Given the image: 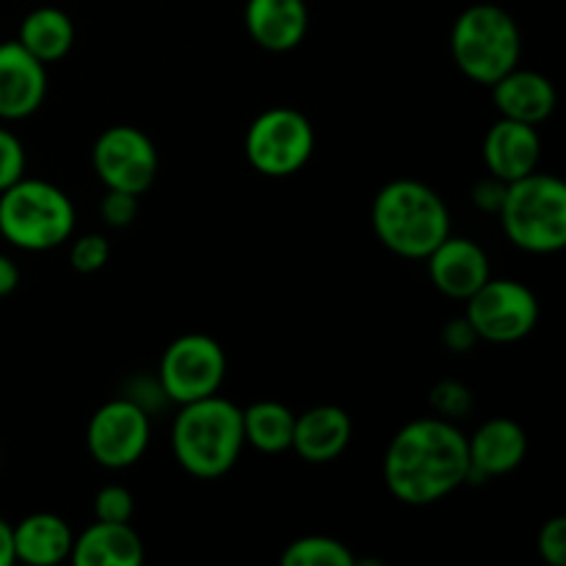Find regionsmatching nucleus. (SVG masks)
<instances>
[{"mask_svg": "<svg viewBox=\"0 0 566 566\" xmlns=\"http://www.w3.org/2000/svg\"><path fill=\"white\" fill-rule=\"evenodd\" d=\"M385 484L403 506H431L468 484V437L446 418H418L398 429L385 453Z\"/></svg>", "mask_w": 566, "mask_h": 566, "instance_id": "nucleus-1", "label": "nucleus"}, {"mask_svg": "<svg viewBox=\"0 0 566 566\" xmlns=\"http://www.w3.org/2000/svg\"><path fill=\"white\" fill-rule=\"evenodd\" d=\"M370 221L381 247L407 260H426L451 235V213L440 193L409 177L379 188Z\"/></svg>", "mask_w": 566, "mask_h": 566, "instance_id": "nucleus-2", "label": "nucleus"}, {"mask_svg": "<svg viewBox=\"0 0 566 566\" xmlns=\"http://www.w3.org/2000/svg\"><path fill=\"white\" fill-rule=\"evenodd\" d=\"M243 446V409L219 392L199 401L180 403L171 426V451L180 468L193 479H221L235 468Z\"/></svg>", "mask_w": 566, "mask_h": 566, "instance_id": "nucleus-3", "label": "nucleus"}, {"mask_svg": "<svg viewBox=\"0 0 566 566\" xmlns=\"http://www.w3.org/2000/svg\"><path fill=\"white\" fill-rule=\"evenodd\" d=\"M451 55L464 77L492 86L520 64L523 33L517 20L501 6H468L453 22Z\"/></svg>", "mask_w": 566, "mask_h": 566, "instance_id": "nucleus-4", "label": "nucleus"}, {"mask_svg": "<svg viewBox=\"0 0 566 566\" xmlns=\"http://www.w3.org/2000/svg\"><path fill=\"white\" fill-rule=\"evenodd\" d=\"M75 232V205L48 180L20 177L0 191V235L25 252H48Z\"/></svg>", "mask_w": 566, "mask_h": 566, "instance_id": "nucleus-5", "label": "nucleus"}, {"mask_svg": "<svg viewBox=\"0 0 566 566\" xmlns=\"http://www.w3.org/2000/svg\"><path fill=\"white\" fill-rule=\"evenodd\" d=\"M501 224L509 241L531 254H553L566 243V186L539 169L509 182Z\"/></svg>", "mask_w": 566, "mask_h": 566, "instance_id": "nucleus-6", "label": "nucleus"}, {"mask_svg": "<svg viewBox=\"0 0 566 566\" xmlns=\"http://www.w3.org/2000/svg\"><path fill=\"white\" fill-rule=\"evenodd\" d=\"M315 149V130L296 108H269L249 125L243 153L249 166L265 177H291L307 166Z\"/></svg>", "mask_w": 566, "mask_h": 566, "instance_id": "nucleus-7", "label": "nucleus"}, {"mask_svg": "<svg viewBox=\"0 0 566 566\" xmlns=\"http://www.w3.org/2000/svg\"><path fill=\"white\" fill-rule=\"evenodd\" d=\"M464 318L475 329L479 340L486 343H517L536 329L539 321V302L534 291L517 280H490L468 298Z\"/></svg>", "mask_w": 566, "mask_h": 566, "instance_id": "nucleus-8", "label": "nucleus"}, {"mask_svg": "<svg viewBox=\"0 0 566 566\" xmlns=\"http://www.w3.org/2000/svg\"><path fill=\"white\" fill-rule=\"evenodd\" d=\"M227 357L210 335H182L169 343L158 365V385L169 401L191 403L216 396L224 381Z\"/></svg>", "mask_w": 566, "mask_h": 566, "instance_id": "nucleus-9", "label": "nucleus"}, {"mask_svg": "<svg viewBox=\"0 0 566 566\" xmlns=\"http://www.w3.org/2000/svg\"><path fill=\"white\" fill-rule=\"evenodd\" d=\"M92 166L105 188L142 197L158 177V149L138 127L114 125L94 142Z\"/></svg>", "mask_w": 566, "mask_h": 566, "instance_id": "nucleus-10", "label": "nucleus"}, {"mask_svg": "<svg viewBox=\"0 0 566 566\" xmlns=\"http://www.w3.org/2000/svg\"><path fill=\"white\" fill-rule=\"evenodd\" d=\"M149 412L133 398H114L92 415L86 429V448L97 464L125 470L147 453Z\"/></svg>", "mask_w": 566, "mask_h": 566, "instance_id": "nucleus-11", "label": "nucleus"}, {"mask_svg": "<svg viewBox=\"0 0 566 566\" xmlns=\"http://www.w3.org/2000/svg\"><path fill=\"white\" fill-rule=\"evenodd\" d=\"M48 94V64L20 42H0V119L17 122L36 114Z\"/></svg>", "mask_w": 566, "mask_h": 566, "instance_id": "nucleus-12", "label": "nucleus"}, {"mask_svg": "<svg viewBox=\"0 0 566 566\" xmlns=\"http://www.w3.org/2000/svg\"><path fill=\"white\" fill-rule=\"evenodd\" d=\"M528 453V434L512 418H492L468 437V484L509 475L523 464Z\"/></svg>", "mask_w": 566, "mask_h": 566, "instance_id": "nucleus-13", "label": "nucleus"}, {"mask_svg": "<svg viewBox=\"0 0 566 566\" xmlns=\"http://www.w3.org/2000/svg\"><path fill=\"white\" fill-rule=\"evenodd\" d=\"M426 263H429V276L437 291L457 302H468L492 276L490 258L484 249L470 238L453 235V232L426 258Z\"/></svg>", "mask_w": 566, "mask_h": 566, "instance_id": "nucleus-14", "label": "nucleus"}, {"mask_svg": "<svg viewBox=\"0 0 566 566\" xmlns=\"http://www.w3.org/2000/svg\"><path fill=\"white\" fill-rule=\"evenodd\" d=\"M542 138L536 125H525L517 119H501L490 127L484 138V164L492 177L503 182H514L520 177L539 169Z\"/></svg>", "mask_w": 566, "mask_h": 566, "instance_id": "nucleus-15", "label": "nucleus"}, {"mask_svg": "<svg viewBox=\"0 0 566 566\" xmlns=\"http://www.w3.org/2000/svg\"><path fill=\"white\" fill-rule=\"evenodd\" d=\"M247 33L271 53H287L307 36L310 11L304 0H247Z\"/></svg>", "mask_w": 566, "mask_h": 566, "instance_id": "nucleus-16", "label": "nucleus"}, {"mask_svg": "<svg viewBox=\"0 0 566 566\" xmlns=\"http://www.w3.org/2000/svg\"><path fill=\"white\" fill-rule=\"evenodd\" d=\"M352 431L354 426L346 409L335 407V403H318V407L296 415L291 448L310 464L335 462L352 442Z\"/></svg>", "mask_w": 566, "mask_h": 566, "instance_id": "nucleus-17", "label": "nucleus"}, {"mask_svg": "<svg viewBox=\"0 0 566 566\" xmlns=\"http://www.w3.org/2000/svg\"><path fill=\"white\" fill-rule=\"evenodd\" d=\"M490 88L501 116L525 122V125H542L545 119H551L558 103L556 86L551 83V77H545L536 70L514 66L512 72H506Z\"/></svg>", "mask_w": 566, "mask_h": 566, "instance_id": "nucleus-18", "label": "nucleus"}, {"mask_svg": "<svg viewBox=\"0 0 566 566\" xmlns=\"http://www.w3.org/2000/svg\"><path fill=\"white\" fill-rule=\"evenodd\" d=\"M70 562L75 566H138L144 562V542L130 523L94 520L72 542Z\"/></svg>", "mask_w": 566, "mask_h": 566, "instance_id": "nucleus-19", "label": "nucleus"}, {"mask_svg": "<svg viewBox=\"0 0 566 566\" xmlns=\"http://www.w3.org/2000/svg\"><path fill=\"white\" fill-rule=\"evenodd\" d=\"M11 531H14V562L31 566L66 562L72 553V542H75L70 523L50 512L28 514L20 523L11 525Z\"/></svg>", "mask_w": 566, "mask_h": 566, "instance_id": "nucleus-20", "label": "nucleus"}, {"mask_svg": "<svg viewBox=\"0 0 566 566\" xmlns=\"http://www.w3.org/2000/svg\"><path fill=\"white\" fill-rule=\"evenodd\" d=\"M17 42L42 64H55L75 44V22L59 6H39V9L28 11L25 20L20 22Z\"/></svg>", "mask_w": 566, "mask_h": 566, "instance_id": "nucleus-21", "label": "nucleus"}, {"mask_svg": "<svg viewBox=\"0 0 566 566\" xmlns=\"http://www.w3.org/2000/svg\"><path fill=\"white\" fill-rule=\"evenodd\" d=\"M296 415L280 401H258L243 409V440L263 453L291 451Z\"/></svg>", "mask_w": 566, "mask_h": 566, "instance_id": "nucleus-22", "label": "nucleus"}, {"mask_svg": "<svg viewBox=\"0 0 566 566\" xmlns=\"http://www.w3.org/2000/svg\"><path fill=\"white\" fill-rule=\"evenodd\" d=\"M285 566H357L354 553L332 536L313 534L291 542L280 556Z\"/></svg>", "mask_w": 566, "mask_h": 566, "instance_id": "nucleus-23", "label": "nucleus"}, {"mask_svg": "<svg viewBox=\"0 0 566 566\" xmlns=\"http://www.w3.org/2000/svg\"><path fill=\"white\" fill-rule=\"evenodd\" d=\"M429 403L437 409V415L446 420H457L470 415L473 409V392L468 390V385L457 379H442L431 387Z\"/></svg>", "mask_w": 566, "mask_h": 566, "instance_id": "nucleus-24", "label": "nucleus"}, {"mask_svg": "<svg viewBox=\"0 0 566 566\" xmlns=\"http://www.w3.org/2000/svg\"><path fill=\"white\" fill-rule=\"evenodd\" d=\"M111 258V243L108 238L99 232H86V235L75 238L70 249V265L77 274H94L103 269Z\"/></svg>", "mask_w": 566, "mask_h": 566, "instance_id": "nucleus-25", "label": "nucleus"}, {"mask_svg": "<svg viewBox=\"0 0 566 566\" xmlns=\"http://www.w3.org/2000/svg\"><path fill=\"white\" fill-rule=\"evenodd\" d=\"M133 495L127 486L122 484H108L94 495V520H103V523H130L133 517Z\"/></svg>", "mask_w": 566, "mask_h": 566, "instance_id": "nucleus-26", "label": "nucleus"}, {"mask_svg": "<svg viewBox=\"0 0 566 566\" xmlns=\"http://www.w3.org/2000/svg\"><path fill=\"white\" fill-rule=\"evenodd\" d=\"M20 177H25V147L9 127H0V191Z\"/></svg>", "mask_w": 566, "mask_h": 566, "instance_id": "nucleus-27", "label": "nucleus"}, {"mask_svg": "<svg viewBox=\"0 0 566 566\" xmlns=\"http://www.w3.org/2000/svg\"><path fill=\"white\" fill-rule=\"evenodd\" d=\"M138 199L142 197H136V193L114 191V188H108L103 202H99V216H103L105 224L114 227V230L130 227L138 216Z\"/></svg>", "mask_w": 566, "mask_h": 566, "instance_id": "nucleus-28", "label": "nucleus"}, {"mask_svg": "<svg viewBox=\"0 0 566 566\" xmlns=\"http://www.w3.org/2000/svg\"><path fill=\"white\" fill-rule=\"evenodd\" d=\"M536 551L551 566H564L566 564V517H551L539 528L536 536Z\"/></svg>", "mask_w": 566, "mask_h": 566, "instance_id": "nucleus-29", "label": "nucleus"}, {"mask_svg": "<svg viewBox=\"0 0 566 566\" xmlns=\"http://www.w3.org/2000/svg\"><path fill=\"white\" fill-rule=\"evenodd\" d=\"M442 340H446L448 352L468 354V352H473V346L479 343V335H475V329L470 326V321L462 315V318L448 321L446 329H442Z\"/></svg>", "mask_w": 566, "mask_h": 566, "instance_id": "nucleus-30", "label": "nucleus"}, {"mask_svg": "<svg viewBox=\"0 0 566 566\" xmlns=\"http://www.w3.org/2000/svg\"><path fill=\"white\" fill-rule=\"evenodd\" d=\"M506 186L509 182L497 180V177H484L481 182H475L473 186V202L475 208H481L484 213H495L501 210L503 205V197H506Z\"/></svg>", "mask_w": 566, "mask_h": 566, "instance_id": "nucleus-31", "label": "nucleus"}, {"mask_svg": "<svg viewBox=\"0 0 566 566\" xmlns=\"http://www.w3.org/2000/svg\"><path fill=\"white\" fill-rule=\"evenodd\" d=\"M17 285H20V269H17L14 260L0 254V298L14 293Z\"/></svg>", "mask_w": 566, "mask_h": 566, "instance_id": "nucleus-32", "label": "nucleus"}, {"mask_svg": "<svg viewBox=\"0 0 566 566\" xmlns=\"http://www.w3.org/2000/svg\"><path fill=\"white\" fill-rule=\"evenodd\" d=\"M14 564V531L0 517V566Z\"/></svg>", "mask_w": 566, "mask_h": 566, "instance_id": "nucleus-33", "label": "nucleus"}]
</instances>
